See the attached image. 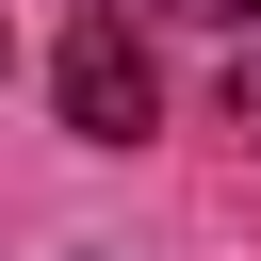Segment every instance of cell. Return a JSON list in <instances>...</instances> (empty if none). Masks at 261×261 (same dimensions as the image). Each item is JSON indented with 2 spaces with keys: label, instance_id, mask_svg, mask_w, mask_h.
I'll use <instances>...</instances> for the list:
<instances>
[{
  "label": "cell",
  "instance_id": "cell-1",
  "mask_svg": "<svg viewBox=\"0 0 261 261\" xmlns=\"http://www.w3.org/2000/svg\"><path fill=\"white\" fill-rule=\"evenodd\" d=\"M49 82H65V130L82 147H147V114H163V65L130 49V16H82Z\"/></svg>",
  "mask_w": 261,
  "mask_h": 261
},
{
  "label": "cell",
  "instance_id": "cell-2",
  "mask_svg": "<svg viewBox=\"0 0 261 261\" xmlns=\"http://www.w3.org/2000/svg\"><path fill=\"white\" fill-rule=\"evenodd\" d=\"M179 16H261V0H179Z\"/></svg>",
  "mask_w": 261,
  "mask_h": 261
},
{
  "label": "cell",
  "instance_id": "cell-3",
  "mask_svg": "<svg viewBox=\"0 0 261 261\" xmlns=\"http://www.w3.org/2000/svg\"><path fill=\"white\" fill-rule=\"evenodd\" d=\"M0 82H16V33H0Z\"/></svg>",
  "mask_w": 261,
  "mask_h": 261
}]
</instances>
